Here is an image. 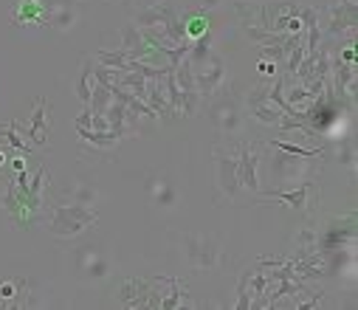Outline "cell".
Masks as SVG:
<instances>
[{
	"mask_svg": "<svg viewBox=\"0 0 358 310\" xmlns=\"http://www.w3.org/2000/svg\"><path fill=\"white\" fill-rule=\"evenodd\" d=\"M99 223V212L94 206H79V203H54L51 215H48V234L68 240V237H79L82 232H91Z\"/></svg>",
	"mask_w": 358,
	"mask_h": 310,
	"instance_id": "cell-1",
	"label": "cell"
},
{
	"mask_svg": "<svg viewBox=\"0 0 358 310\" xmlns=\"http://www.w3.org/2000/svg\"><path fill=\"white\" fill-rule=\"evenodd\" d=\"M206 101H209L206 116H209L212 127H215L223 139H231V141L240 139L243 130H245V116H243V108H240L237 96L220 87V90H217L212 99H206Z\"/></svg>",
	"mask_w": 358,
	"mask_h": 310,
	"instance_id": "cell-2",
	"label": "cell"
},
{
	"mask_svg": "<svg viewBox=\"0 0 358 310\" xmlns=\"http://www.w3.org/2000/svg\"><path fill=\"white\" fill-rule=\"evenodd\" d=\"M215 172H217V192L215 203L231 200L240 203V178H237V150L234 141L229 147H215Z\"/></svg>",
	"mask_w": 358,
	"mask_h": 310,
	"instance_id": "cell-3",
	"label": "cell"
},
{
	"mask_svg": "<svg viewBox=\"0 0 358 310\" xmlns=\"http://www.w3.org/2000/svg\"><path fill=\"white\" fill-rule=\"evenodd\" d=\"M181 246L189 265L198 271H212L226 260L223 246L212 234H181Z\"/></svg>",
	"mask_w": 358,
	"mask_h": 310,
	"instance_id": "cell-4",
	"label": "cell"
},
{
	"mask_svg": "<svg viewBox=\"0 0 358 310\" xmlns=\"http://www.w3.org/2000/svg\"><path fill=\"white\" fill-rule=\"evenodd\" d=\"M234 150H237V178H240V189L248 195H259V141H245V139H234Z\"/></svg>",
	"mask_w": 358,
	"mask_h": 310,
	"instance_id": "cell-5",
	"label": "cell"
},
{
	"mask_svg": "<svg viewBox=\"0 0 358 310\" xmlns=\"http://www.w3.org/2000/svg\"><path fill=\"white\" fill-rule=\"evenodd\" d=\"M268 150H274V147H268ZM308 161H310V158L274 150V158H271V178H277V183H296V181L302 183V181L310 178Z\"/></svg>",
	"mask_w": 358,
	"mask_h": 310,
	"instance_id": "cell-6",
	"label": "cell"
},
{
	"mask_svg": "<svg viewBox=\"0 0 358 310\" xmlns=\"http://www.w3.org/2000/svg\"><path fill=\"white\" fill-rule=\"evenodd\" d=\"M17 130H20V136H26L37 147H45L48 144V136H51V105H48L43 96L34 99V111H31L29 125H23L17 119Z\"/></svg>",
	"mask_w": 358,
	"mask_h": 310,
	"instance_id": "cell-7",
	"label": "cell"
},
{
	"mask_svg": "<svg viewBox=\"0 0 358 310\" xmlns=\"http://www.w3.org/2000/svg\"><path fill=\"white\" fill-rule=\"evenodd\" d=\"M192 76H195V90L203 99H212L226 85V62H223V57L212 54L201 68H192Z\"/></svg>",
	"mask_w": 358,
	"mask_h": 310,
	"instance_id": "cell-8",
	"label": "cell"
},
{
	"mask_svg": "<svg viewBox=\"0 0 358 310\" xmlns=\"http://www.w3.org/2000/svg\"><path fill=\"white\" fill-rule=\"evenodd\" d=\"M51 0H15V26L20 29H48Z\"/></svg>",
	"mask_w": 358,
	"mask_h": 310,
	"instance_id": "cell-9",
	"label": "cell"
},
{
	"mask_svg": "<svg viewBox=\"0 0 358 310\" xmlns=\"http://www.w3.org/2000/svg\"><path fill=\"white\" fill-rule=\"evenodd\" d=\"M268 87H271V82H265V85H259V87L251 90V96H248V111H251V119H257L259 125L277 127L280 119H282V111L274 108L271 101H268Z\"/></svg>",
	"mask_w": 358,
	"mask_h": 310,
	"instance_id": "cell-10",
	"label": "cell"
},
{
	"mask_svg": "<svg viewBox=\"0 0 358 310\" xmlns=\"http://www.w3.org/2000/svg\"><path fill=\"white\" fill-rule=\"evenodd\" d=\"M313 189H316V181H302L294 189H268V192H259V197L282 200L285 206H291V209H296V212H308L310 209V192Z\"/></svg>",
	"mask_w": 358,
	"mask_h": 310,
	"instance_id": "cell-11",
	"label": "cell"
},
{
	"mask_svg": "<svg viewBox=\"0 0 358 310\" xmlns=\"http://www.w3.org/2000/svg\"><path fill=\"white\" fill-rule=\"evenodd\" d=\"M358 23V12H355V0H336L330 6V34H352Z\"/></svg>",
	"mask_w": 358,
	"mask_h": 310,
	"instance_id": "cell-12",
	"label": "cell"
},
{
	"mask_svg": "<svg viewBox=\"0 0 358 310\" xmlns=\"http://www.w3.org/2000/svg\"><path fill=\"white\" fill-rule=\"evenodd\" d=\"M178 17V12H175V6L169 3V0H161V3H152V6H147V9H141V12H136V26L138 29H158V26H166V23H172Z\"/></svg>",
	"mask_w": 358,
	"mask_h": 310,
	"instance_id": "cell-13",
	"label": "cell"
},
{
	"mask_svg": "<svg viewBox=\"0 0 358 310\" xmlns=\"http://www.w3.org/2000/svg\"><path fill=\"white\" fill-rule=\"evenodd\" d=\"M79 20V6L76 0H51V12H48V29L54 31H71Z\"/></svg>",
	"mask_w": 358,
	"mask_h": 310,
	"instance_id": "cell-14",
	"label": "cell"
},
{
	"mask_svg": "<svg viewBox=\"0 0 358 310\" xmlns=\"http://www.w3.org/2000/svg\"><path fill=\"white\" fill-rule=\"evenodd\" d=\"M150 288H152V279L127 276L122 282V302L127 307H150Z\"/></svg>",
	"mask_w": 358,
	"mask_h": 310,
	"instance_id": "cell-15",
	"label": "cell"
},
{
	"mask_svg": "<svg viewBox=\"0 0 358 310\" xmlns=\"http://www.w3.org/2000/svg\"><path fill=\"white\" fill-rule=\"evenodd\" d=\"M330 73H333V90H336V99H350L352 101V93H355V65H347V62H336L330 65Z\"/></svg>",
	"mask_w": 358,
	"mask_h": 310,
	"instance_id": "cell-16",
	"label": "cell"
},
{
	"mask_svg": "<svg viewBox=\"0 0 358 310\" xmlns=\"http://www.w3.org/2000/svg\"><path fill=\"white\" fill-rule=\"evenodd\" d=\"M79 268L91 276V279H105L108 274H110V265H108V260L99 254V251H94L91 246H85V251H79Z\"/></svg>",
	"mask_w": 358,
	"mask_h": 310,
	"instance_id": "cell-17",
	"label": "cell"
},
{
	"mask_svg": "<svg viewBox=\"0 0 358 310\" xmlns=\"http://www.w3.org/2000/svg\"><path fill=\"white\" fill-rule=\"evenodd\" d=\"M0 144L3 147H9V150H17L20 155H26V158H37V153L26 144V139L20 136V130H17V119H12V122H6V125H0Z\"/></svg>",
	"mask_w": 358,
	"mask_h": 310,
	"instance_id": "cell-18",
	"label": "cell"
},
{
	"mask_svg": "<svg viewBox=\"0 0 358 310\" xmlns=\"http://www.w3.org/2000/svg\"><path fill=\"white\" fill-rule=\"evenodd\" d=\"M94 57H82V65H79V73L73 79V90L76 96L82 99V105L91 101V90H94Z\"/></svg>",
	"mask_w": 358,
	"mask_h": 310,
	"instance_id": "cell-19",
	"label": "cell"
},
{
	"mask_svg": "<svg viewBox=\"0 0 358 310\" xmlns=\"http://www.w3.org/2000/svg\"><path fill=\"white\" fill-rule=\"evenodd\" d=\"M212 43H215V34H212V29H209L203 37L192 40L189 54H187V62H189L192 68H201V65H203V62L212 57Z\"/></svg>",
	"mask_w": 358,
	"mask_h": 310,
	"instance_id": "cell-20",
	"label": "cell"
},
{
	"mask_svg": "<svg viewBox=\"0 0 358 310\" xmlns=\"http://www.w3.org/2000/svg\"><path fill=\"white\" fill-rule=\"evenodd\" d=\"M94 62L102 65V68H116V71H127V62H130V51L124 48H116V51H108V48H99L94 54Z\"/></svg>",
	"mask_w": 358,
	"mask_h": 310,
	"instance_id": "cell-21",
	"label": "cell"
},
{
	"mask_svg": "<svg viewBox=\"0 0 358 310\" xmlns=\"http://www.w3.org/2000/svg\"><path fill=\"white\" fill-rule=\"evenodd\" d=\"M147 189H150V195H152V200L158 203V206H175L178 203V192H175V186L169 183V181H164V178H158L155 183H147Z\"/></svg>",
	"mask_w": 358,
	"mask_h": 310,
	"instance_id": "cell-22",
	"label": "cell"
},
{
	"mask_svg": "<svg viewBox=\"0 0 358 310\" xmlns=\"http://www.w3.org/2000/svg\"><path fill=\"white\" fill-rule=\"evenodd\" d=\"M68 197L71 203H79V206H94L99 200V189L91 183H73L68 186Z\"/></svg>",
	"mask_w": 358,
	"mask_h": 310,
	"instance_id": "cell-23",
	"label": "cell"
},
{
	"mask_svg": "<svg viewBox=\"0 0 358 310\" xmlns=\"http://www.w3.org/2000/svg\"><path fill=\"white\" fill-rule=\"evenodd\" d=\"M110 101H113V93L108 90V85L94 79V90H91V101H87V108H91L94 113H105L110 108Z\"/></svg>",
	"mask_w": 358,
	"mask_h": 310,
	"instance_id": "cell-24",
	"label": "cell"
},
{
	"mask_svg": "<svg viewBox=\"0 0 358 310\" xmlns=\"http://www.w3.org/2000/svg\"><path fill=\"white\" fill-rule=\"evenodd\" d=\"M119 40H122V45H119V48H124V51H136V48H141V45H144L141 29H138L136 23H124V26L119 29Z\"/></svg>",
	"mask_w": 358,
	"mask_h": 310,
	"instance_id": "cell-25",
	"label": "cell"
},
{
	"mask_svg": "<svg viewBox=\"0 0 358 310\" xmlns=\"http://www.w3.org/2000/svg\"><path fill=\"white\" fill-rule=\"evenodd\" d=\"M209 31V20H206V15L203 12H195L187 23H184V34H187V40L192 43V40H198V37H203Z\"/></svg>",
	"mask_w": 358,
	"mask_h": 310,
	"instance_id": "cell-26",
	"label": "cell"
},
{
	"mask_svg": "<svg viewBox=\"0 0 358 310\" xmlns=\"http://www.w3.org/2000/svg\"><path fill=\"white\" fill-rule=\"evenodd\" d=\"M265 147H274V150H282V153H291V155H302V158H319L324 150L322 147H313V150H305V147H299V144H288V141H268Z\"/></svg>",
	"mask_w": 358,
	"mask_h": 310,
	"instance_id": "cell-27",
	"label": "cell"
},
{
	"mask_svg": "<svg viewBox=\"0 0 358 310\" xmlns=\"http://www.w3.org/2000/svg\"><path fill=\"white\" fill-rule=\"evenodd\" d=\"M20 293V285L17 282H0V307H3V302L15 299Z\"/></svg>",
	"mask_w": 358,
	"mask_h": 310,
	"instance_id": "cell-28",
	"label": "cell"
},
{
	"mask_svg": "<svg viewBox=\"0 0 358 310\" xmlns=\"http://www.w3.org/2000/svg\"><path fill=\"white\" fill-rule=\"evenodd\" d=\"M91 122H94V111H91V108H87V105H85V108H82V113L76 116L73 127H76V130H91Z\"/></svg>",
	"mask_w": 358,
	"mask_h": 310,
	"instance_id": "cell-29",
	"label": "cell"
},
{
	"mask_svg": "<svg viewBox=\"0 0 358 310\" xmlns=\"http://www.w3.org/2000/svg\"><path fill=\"white\" fill-rule=\"evenodd\" d=\"M338 62H347V65H355V48H352V40H347V45L341 48V54H338Z\"/></svg>",
	"mask_w": 358,
	"mask_h": 310,
	"instance_id": "cell-30",
	"label": "cell"
},
{
	"mask_svg": "<svg viewBox=\"0 0 358 310\" xmlns=\"http://www.w3.org/2000/svg\"><path fill=\"white\" fill-rule=\"evenodd\" d=\"M257 68H259V73H262V76H277V68H280V65H277L274 59H262Z\"/></svg>",
	"mask_w": 358,
	"mask_h": 310,
	"instance_id": "cell-31",
	"label": "cell"
},
{
	"mask_svg": "<svg viewBox=\"0 0 358 310\" xmlns=\"http://www.w3.org/2000/svg\"><path fill=\"white\" fill-rule=\"evenodd\" d=\"M217 3H220V0H198V12H203V15H206V12H212Z\"/></svg>",
	"mask_w": 358,
	"mask_h": 310,
	"instance_id": "cell-32",
	"label": "cell"
},
{
	"mask_svg": "<svg viewBox=\"0 0 358 310\" xmlns=\"http://www.w3.org/2000/svg\"><path fill=\"white\" fill-rule=\"evenodd\" d=\"M12 167H15L17 172H23V169H26V161H23V158H12Z\"/></svg>",
	"mask_w": 358,
	"mask_h": 310,
	"instance_id": "cell-33",
	"label": "cell"
},
{
	"mask_svg": "<svg viewBox=\"0 0 358 310\" xmlns=\"http://www.w3.org/2000/svg\"><path fill=\"white\" fill-rule=\"evenodd\" d=\"M105 3H122V0H105Z\"/></svg>",
	"mask_w": 358,
	"mask_h": 310,
	"instance_id": "cell-34",
	"label": "cell"
}]
</instances>
